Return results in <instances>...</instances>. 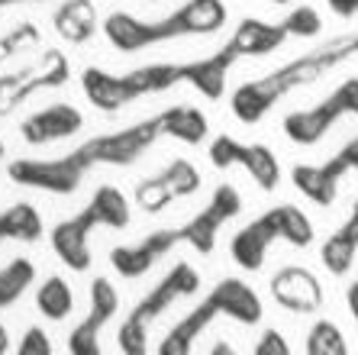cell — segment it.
<instances>
[{
	"label": "cell",
	"instance_id": "6da1fadb",
	"mask_svg": "<svg viewBox=\"0 0 358 355\" xmlns=\"http://www.w3.org/2000/svg\"><path fill=\"white\" fill-rule=\"evenodd\" d=\"M159 139H165V126H162V113H155L126 130L94 136L59 158H17L7 165V178L23 188H39L49 194H75L91 168L133 165Z\"/></svg>",
	"mask_w": 358,
	"mask_h": 355
},
{
	"label": "cell",
	"instance_id": "7a4b0ae2",
	"mask_svg": "<svg viewBox=\"0 0 358 355\" xmlns=\"http://www.w3.org/2000/svg\"><path fill=\"white\" fill-rule=\"evenodd\" d=\"M355 36H339V39L323 42L320 49L307 52V55L294 58L287 65L268 71V75L255 78V81H242L233 94H229V110L239 123L255 126L268 116V110L275 107L278 100H284L291 91L303 88V84L323 78L326 71H333L336 65L355 58Z\"/></svg>",
	"mask_w": 358,
	"mask_h": 355
},
{
	"label": "cell",
	"instance_id": "3957f363",
	"mask_svg": "<svg viewBox=\"0 0 358 355\" xmlns=\"http://www.w3.org/2000/svg\"><path fill=\"white\" fill-rule=\"evenodd\" d=\"M229 20V7L226 0H184L181 7H175L171 13L159 20H139L126 10L110 13L100 29L103 39L113 46L117 52H142L162 42H175V39H191V36H213L220 33Z\"/></svg>",
	"mask_w": 358,
	"mask_h": 355
},
{
	"label": "cell",
	"instance_id": "277c9868",
	"mask_svg": "<svg viewBox=\"0 0 358 355\" xmlns=\"http://www.w3.org/2000/svg\"><path fill=\"white\" fill-rule=\"evenodd\" d=\"M220 316H226V320H233V323H242V326H255V323H262V316H265V307H262V298L255 294V288H252L249 281L220 278L197 307H191L181 320L171 323V330L159 339L155 355H194L197 339L203 336Z\"/></svg>",
	"mask_w": 358,
	"mask_h": 355
},
{
	"label": "cell",
	"instance_id": "5b68a950",
	"mask_svg": "<svg viewBox=\"0 0 358 355\" xmlns=\"http://www.w3.org/2000/svg\"><path fill=\"white\" fill-rule=\"evenodd\" d=\"M133 223V204L120 188L100 184L94 197L78 210L75 216L59 220L49 230V246L65 268L71 272H87L94 265L91 252V232L94 230H126Z\"/></svg>",
	"mask_w": 358,
	"mask_h": 355
},
{
	"label": "cell",
	"instance_id": "8992f818",
	"mask_svg": "<svg viewBox=\"0 0 358 355\" xmlns=\"http://www.w3.org/2000/svg\"><path fill=\"white\" fill-rule=\"evenodd\" d=\"M184 88V62H159V65H142L126 75H113L107 68H84L81 91L97 110L117 113L142 97Z\"/></svg>",
	"mask_w": 358,
	"mask_h": 355
},
{
	"label": "cell",
	"instance_id": "52a82bcc",
	"mask_svg": "<svg viewBox=\"0 0 358 355\" xmlns=\"http://www.w3.org/2000/svg\"><path fill=\"white\" fill-rule=\"evenodd\" d=\"M313 239H317V230L310 223V216L297 204H278L271 210H265L262 216L249 220L229 239V258L245 272H262V265H265L275 242L307 249Z\"/></svg>",
	"mask_w": 358,
	"mask_h": 355
},
{
	"label": "cell",
	"instance_id": "ba28073f",
	"mask_svg": "<svg viewBox=\"0 0 358 355\" xmlns=\"http://www.w3.org/2000/svg\"><path fill=\"white\" fill-rule=\"evenodd\" d=\"M200 291V272L191 262H178L152 284L145 294L133 304L126 320L117 330V346L123 355H149V326L159 320L171 304L191 298Z\"/></svg>",
	"mask_w": 358,
	"mask_h": 355
},
{
	"label": "cell",
	"instance_id": "9c48e42d",
	"mask_svg": "<svg viewBox=\"0 0 358 355\" xmlns=\"http://www.w3.org/2000/svg\"><path fill=\"white\" fill-rule=\"evenodd\" d=\"M342 116H358V78H345L339 88H333L313 107L291 110L284 116L281 130L294 146H317Z\"/></svg>",
	"mask_w": 358,
	"mask_h": 355
},
{
	"label": "cell",
	"instance_id": "30bf717a",
	"mask_svg": "<svg viewBox=\"0 0 358 355\" xmlns=\"http://www.w3.org/2000/svg\"><path fill=\"white\" fill-rule=\"evenodd\" d=\"M210 165L213 168H245L252 181L259 184L262 190H275L281 184V165H278L275 149H268L265 142H239L229 132H220L210 142Z\"/></svg>",
	"mask_w": 358,
	"mask_h": 355
},
{
	"label": "cell",
	"instance_id": "8fae6325",
	"mask_svg": "<svg viewBox=\"0 0 358 355\" xmlns=\"http://www.w3.org/2000/svg\"><path fill=\"white\" fill-rule=\"evenodd\" d=\"M345 174H358V136H352L336 155H329L320 165H294L291 181L310 204L333 207Z\"/></svg>",
	"mask_w": 358,
	"mask_h": 355
},
{
	"label": "cell",
	"instance_id": "7c38bea8",
	"mask_svg": "<svg viewBox=\"0 0 358 355\" xmlns=\"http://www.w3.org/2000/svg\"><path fill=\"white\" fill-rule=\"evenodd\" d=\"M239 214H242V194L233 184H217L207 204L200 207L187 223H181L184 246H191L197 256H213L223 226Z\"/></svg>",
	"mask_w": 358,
	"mask_h": 355
},
{
	"label": "cell",
	"instance_id": "4fadbf2b",
	"mask_svg": "<svg viewBox=\"0 0 358 355\" xmlns=\"http://www.w3.org/2000/svg\"><path fill=\"white\" fill-rule=\"evenodd\" d=\"M120 314V291L117 284L103 274L91 281V300H87V314L78 320L68 333V355H103L100 346V333L113 316Z\"/></svg>",
	"mask_w": 358,
	"mask_h": 355
},
{
	"label": "cell",
	"instance_id": "5bb4252c",
	"mask_svg": "<svg viewBox=\"0 0 358 355\" xmlns=\"http://www.w3.org/2000/svg\"><path fill=\"white\" fill-rule=\"evenodd\" d=\"M184 246L181 239V226H165V230H155L142 239L129 242V246H117L110 249V268L126 281H136L142 274H149L162 258L171 252V249Z\"/></svg>",
	"mask_w": 358,
	"mask_h": 355
},
{
	"label": "cell",
	"instance_id": "9a60e30c",
	"mask_svg": "<svg viewBox=\"0 0 358 355\" xmlns=\"http://www.w3.org/2000/svg\"><path fill=\"white\" fill-rule=\"evenodd\" d=\"M268 291H271V300L287 314H317L326 300L320 278L303 265L278 268L268 281Z\"/></svg>",
	"mask_w": 358,
	"mask_h": 355
},
{
	"label": "cell",
	"instance_id": "2e32d148",
	"mask_svg": "<svg viewBox=\"0 0 358 355\" xmlns=\"http://www.w3.org/2000/svg\"><path fill=\"white\" fill-rule=\"evenodd\" d=\"M84 130V113L75 104H49L20 123V136L29 146H52V142L75 139Z\"/></svg>",
	"mask_w": 358,
	"mask_h": 355
},
{
	"label": "cell",
	"instance_id": "e0dca14e",
	"mask_svg": "<svg viewBox=\"0 0 358 355\" xmlns=\"http://www.w3.org/2000/svg\"><path fill=\"white\" fill-rule=\"evenodd\" d=\"M239 65V52L223 42L217 52H210L203 58L184 62V88H194L203 100H223L226 88H229V71Z\"/></svg>",
	"mask_w": 358,
	"mask_h": 355
},
{
	"label": "cell",
	"instance_id": "ac0fdd59",
	"mask_svg": "<svg viewBox=\"0 0 358 355\" xmlns=\"http://www.w3.org/2000/svg\"><path fill=\"white\" fill-rule=\"evenodd\" d=\"M355 258H358V197L352 200L349 216H345V220L326 236L323 246H320V262H323V268L329 274H336V278L349 274Z\"/></svg>",
	"mask_w": 358,
	"mask_h": 355
},
{
	"label": "cell",
	"instance_id": "d6986e66",
	"mask_svg": "<svg viewBox=\"0 0 358 355\" xmlns=\"http://www.w3.org/2000/svg\"><path fill=\"white\" fill-rule=\"evenodd\" d=\"M287 39H291V33L284 29V23H268V20H259V17H245L226 42L239 52V58H259V55H271L275 49H281Z\"/></svg>",
	"mask_w": 358,
	"mask_h": 355
},
{
	"label": "cell",
	"instance_id": "ffe728a7",
	"mask_svg": "<svg viewBox=\"0 0 358 355\" xmlns=\"http://www.w3.org/2000/svg\"><path fill=\"white\" fill-rule=\"evenodd\" d=\"M162 126L168 139H178L184 146H200L203 139H210L207 113L191 104H171L168 110H162Z\"/></svg>",
	"mask_w": 358,
	"mask_h": 355
},
{
	"label": "cell",
	"instance_id": "44dd1931",
	"mask_svg": "<svg viewBox=\"0 0 358 355\" xmlns=\"http://www.w3.org/2000/svg\"><path fill=\"white\" fill-rule=\"evenodd\" d=\"M33 300H36V310L52 323H62L75 314V291H71V284L62 274H49L42 281L36 288Z\"/></svg>",
	"mask_w": 358,
	"mask_h": 355
},
{
	"label": "cell",
	"instance_id": "7402d4cb",
	"mask_svg": "<svg viewBox=\"0 0 358 355\" xmlns=\"http://www.w3.org/2000/svg\"><path fill=\"white\" fill-rule=\"evenodd\" d=\"M55 29L68 42H87L97 29V13H94L91 0H65L55 10Z\"/></svg>",
	"mask_w": 358,
	"mask_h": 355
},
{
	"label": "cell",
	"instance_id": "603a6c76",
	"mask_svg": "<svg viewBox=\"0 0 358 355\" xmlns=\"http://www.w3.org/2000/svg\"><path fill=\"white\" fill-rule=\"evenodd\" d=\"M36 284V262L26 256L10 258L3 268H0V310L20 304L26 291Z\"/></svg>",
	"mask_w": 358,
	"mask_h": 355
},
{
	"label": "cell",
	"instance_id": "cb8c5ba5",
	"mask_svg": "<svg viewBox=\"0 0 358 355\" xmlns=\"http://www.w3.org/2000/svg\"><path fill=\"white\" fill-rule=\"evenodd\" d=\"M307 355H349V339L333 320H313L303 339Z\"/></svg>",
	"mask_w": 358,
	"mask_h": 355
},
{
	"label": "cell",
	"instance_id": "d4e9b609",
	"mask_svg": "<svg viewBox=\"0 0 358 355\" xmlns=\"http://www.w3.org/2000/svg\"><path fill=\"white\" fill-rule=\"evenodd\" d=\"M0 220H3V226H7V236H10V239L36 242V239L42 236L39 210H36L33 204H26V200H20V204L7 207V210L0 214Z\"/></svg>",
	"mask_w": 358,
	"mask_h": 355
},
{
	"label": "cell",
	"instance_id": "484cf974",
	"mask_svg": "<svg viewBox=\"0 0 358 355\" xmlns=\"http://www.w3.org/2000/svg\"><path fill=\"white\" fill-rule=\"evenodd\" d=\"M162 181L168 184V190L175 194V200H181V197H191V194H197L200 190V172H197V165L194 162H187V158H171L165 168H162Z\"/></svg>",
	"mask_w": 358,
	"mask_h": 355
},
{
	"label": "cell",
	"instance_id": "4316f807",
	"mask_svg": "<svg viewBox=\"0 0 358 355\" xmlns=\"http://www.w3.org/2000/svg\"><path fill=\"white\" fill-rule=\"evenodd\" d=\"M136 204H139L145 214H159L168 204H175V194L162 181V174H152V178L136 184Z\"/></svg>",
	"mask_w": 358,
	"mask_h": 355
},
{
	"label": "cell",
	"instance_id": "83f0119b",
	"mask_svg": "<svg viewBox=\"0 0 358 355\" xmlns=\"http://www.w3.org/2000/svg\"><path fill=\"white\" fill-rule=\"evenodd\" d=\"M281 23H284V29H287L294 39H313V36L323 33V17H320L313 7H307V4L287 10V17H284Z\"/></svg>",
	"mask_w": 358,
	"mask_h": 355
},
{
	"label": "cell",
	"instance_id": "f1b7e54d",
	"mask_svg": "<svg viewBox=\"0 0 358 355\" xmlns=\"http://www.w3.org/2000/svg\"><path fill=\"white\" fill-rule=\"evenodd\" d=\"M17 355H55L52 336L42 326H26L17 342Z\"/></svg>",
	"mask_w": 358,
	"mask_h": 355
},
{
	"label": "cell",
	"instance_id": "f546056e",
	"mask_svg": "<svg viewBox=\"0 0 358 355\" xmlns=\"http://www.w3.org/2000/svg\"><path fill=\"white\" fill-rule=\"evenodd\" d=\"M252 355H294V352H291V342L284 339V333L275 330V326H268V330H262V336L255 339Z\"/></svg>",
	"mask_w": 358,
	"mask_h": 355
},
{
	"label": "cell",
	"instance_id": "4dcf8cb0",
	"mask_svg": "<svg viewBox=\"0 0 358 355\" xmlns=\"http://www.w3.org/2000/svg\"><path fill=\"white\" fill-rule=\"evenodd\" d=\"M326 7L333 10L339 20H352L358 17V0H326Z\"/></svg>",
	"mask_w": 358,
	"mask_h": 355
},
{
	"label": "cell",
	"instance_id": "1f68e13d",
	"mask_svg": "<svg viewBox=\"0 0 358 355\" xmlns=\"http://www.w3.org/2000/svg\"><path fill=\"white\" fill-rule=\"evenodd\" d=\"M345 307H349L352 320H355V326H358V278L352 281L349 288H345Z\"/></svg>",
	"mask_w": 358,
	"mask_h": 355
},
{
	"label": "cell",
	"instance_id": "d6a6232c",
	"mask_svg": "<svg viewBox=\"0 0 358 355\" xmlns=\"http://www.w3.org/2000/svg\"><path fill=\"white\" fill-rule=\"evenodd\" d=\"M207 355H239V352L233 349V342H226V339H217V342L210 346Z\"/></svg>",
	"mask_w": 358,
	"mask_h": 355
},
{
	"label": "cell",
	"instance_id": "836d02e7",
	"mask_svg": "<svg viewBox=\"0 0 358 355\" xmlns=\"http://www.w3.org/2000/svg\"><path fill=\"white\" fill-rule=\"evenodd\" d=\"M10 346H13V342H10V330L3 326V323H0V355H7Z\"/></svg>",
	"mask_w": 358,
	"mask_h": 355
},
{
	"label": "cell",
	"instance_id": "e575fe53",
	"mask_svg": "<svg viewBox=\"0 0 358 355\" xmlns=\"http://www.w3.org/2000/svg\"><path fill=\"white\" fill-rule=\"evenodd\" d=\"M268 4H278V7H287V4H294V0H268Z\"/></svg>",
	"mask_w": 358,
	"mask_h": 355
},
{
	"label": "cell",
	"instance_id": "d590c367",
	"mask_svg": "<svg viewBox=\"0 0 358 355\" xmlns=\"http://www.w3.org/2000/svg\"><path fill=\"white\" fill-rule=\"evenodd\" d=\"M0 158H7V146H3V139H0Z\"/></svg>",
	"mask_w": 358,
	"mask_h": 355
},
{
	"label": "cell",
	"instance_id": "8d00e7d4",
	"mask_svg": "<svg viewBox=\"0 0 358 355\" xmlns=\"http://www.w3.org/2000/svg\"><path fill=\"white\" fill-rule=\"evenodd\" d=\"M355 52H358V33H355Z\"/></svg>",
	"mask_w": 358,
	"mask_h": 355
},
{
	"label": "cell",
	"instance_id": "74e56055",
	"mask_svg": "<svg viewBox=\"0 0 358 355\" xmlns=\"http://www.w3.org/2000/svg\"><path fill=\"white\" fill-rule=\"evenodd\" d=\"M145 4H159V0H145Z\"/></svg>",
	"mask_w": 358,
	"mask_h": 355
}]
</instances>
